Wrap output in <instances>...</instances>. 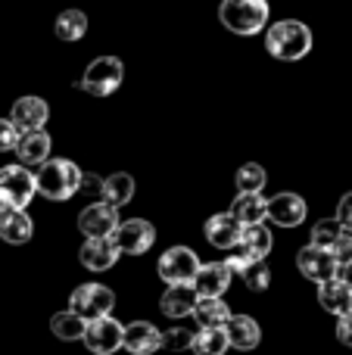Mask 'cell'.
Masks as SVG:
<instances>
[{
	"label": "cell",
	"instance_id": "cell-5",
	"mask_svg": "<svg viewBox=\"0 0 352 355\" xmlns=\"http://www.w3.org/2000/svg\"><path fill=\"white\" fill-rule=\"evenodd\" d=\"M112 306H116V293L103 284H81V287L72 290L69 296V309H72L78 318H85L87 324L100 318H109Z\"/></svg>",
	"mask_w": 352,
	"mask_h": 355
},
{
	"label": "cell",
	"instance_id": "cell-3",
	"mask_svg": "<svg viewBox=\"0 0 352 355\" xmlns=\"http://www.w3.org/2000/svg\"><path fill=\"white\" fill-rule=\"evenodd\" d=\"M218 19L234 35H256L268 25V0H222Z\"/></svg>",
	"mask_w": 352,
	"mask_h": 355
},
{
	"label": "cell",
	"instance_id": "cell-23",
	"mask_svg": "<svg viewBox=\"0 0 352 355\" xmlns=\"http://www.w3.org/2000/svg\"><path fill=\"white\" fill-rule=\"evenodd\" d=\"M193 318H197L200 331H225L234 315H231V309L225 300H200Z\"/></svg>",
	"mask_w": 352,
	"mask_h": 355
},
{
	"label": "cell",
	"instance_id": "cell-9",
	"mask_svg": "<svg viewBox=\"0 0 352 355\" xmlns=\"http://www.w3.org/2000/svg\"><path fill=\"white\" fill-rule=\"evenodd\" d=\"M297 265L299 271H303V277H309L312 284H328L337 277V271H340V262H337V256L331 250H318V246H306V250H299L297 256Z\"/></svg>",
	"mask_w": 352,
	"mask_h": 355
},
{
	"label": "cell",
	"instance_id": "cell-19",
	"mask_svg": "<svg viewBox=\"0 0 352 355\" xmlns=\"http://www.w3.org/2000/svg\"><path fill=\"white\" fill-rule=\"evenodd\" d=\"M50 147H53V141L47 131H35V135L19 137L16 156L22 166H44V162H50Z\"/></svg>",
	"mask_w": 352,
	"mask_h": 355
},
{
	"label": "cell",
	"instance_id": "cell-6",
	"mask_svg": "<svg viewBox=\"0 0 352 355\" xmlns=\"http://www.w3.org/2000/svg\"><path fill=\"white\" fill-rule=\"evenodd\" d=\"M125 78V69H122V60L118 56H100L94 60L91 66L85 69V78H81V87L94 97H109V94L118 91Z\"/></svg>",
	"mask_w": 352,
	"mask_h": 355
},
{
	"label": "cell",
	"instance_id": "cell-18",
	"mask_svg": "<svg viewBox=\"0 0 352 355\" xmlns=\"http://www.w3.org/2000/svg\"><path fill=\"white\" fill-rule=\"evenodd\" d=\"M118 256H122V252H118V246L112 243V240H85V246H81V252H78L81 265H85L87 271H109Z\"/></svg>",
	"mask_w": 352,
	"mask_h": 355
},
{
	"label": "cell",
	"instance_id": "cell-14",
	"mask_svg": "<svg viewBox=\"0 0 352 355\" xmlns=\"http://www.w3.org/2000/svg\"><path fill=\"white\" fill-rule=\"evenodd\" d=\"M309 215V206L299 193H278L274 200H268V221H274L278 227H297L306 221Z\"/></svg>",
	"mask_w": 352,
	"mask_h": 355
},
{
	"label": "cell",
	"instance_id": "cell-8",
	"mask_svg": "<svg viewBox=\"0 0 352 355\" xmlns=\"http://www.w3.org/2000/svg\"><path fill=\"white\" fill-rule=\"evenodd\" d=\"M118 225H122L118 212L109 202H91V206L78 215V231L85 234V240H112Z\"/></svg>",
	"mask_w": 352,
	"mask_h": 355
},
{
	"label": "cell",
	"instance_id": "cell-2",
	"mask_svg": "<svg viewBox=\"0 0 352 355\" xmlns=\"http://www.w3.org/2000/svg\"><path fill=\"white\" fill-rule=\"evenodd\" d=\"M265 47L274 60H303L312 50V28L297 19H284V22H274L272 28L265 31Z\"/></svg>",
	"mask_w": 352,
	"mask_h": 355
},
{
	"label": "cell",
	"instance_id": "cell-32",
	"mask_svg": "<svg viewBox=\"0 0 352 355\" xmlns=\"http://www.w3.org/2000/svg\"><path fill=\"white\" fill-rule=\"evenodd\" d=\"M240 277H243V284H247L253 293H262V290H268V284H272V271H268L265 262H253Z\"/></svg>",
	"mask_w": 352,
	"mask_h": 355
},
{
	"label": "cell",
	"instance_id": "cell-10",
	"mask_svg": "<svg viewBox=\"0 0 352 355\" xmlns=\"http://www.w3.org/2000/svg\"><path fill=\"white\" fill-rule=\"evenodd\" d=\"M85 346L94 355H112L125 346V327L116 318H100L87 324L85 334Z\"/></svg>",
	"mask_w": 352,
	"mask_h": 355
},
{
	"label": "cell",
	"instance_id": "cell-16",
	"mask_svg": "<svg viewBox=\"0 0 352 355\" xmlns=\"http://www.w3.org/2000/svg\"><path fill=\"white\" fill-rule=\"evenodd\" d=\"M125 349L131 355H153L162 349V331L150 321H134L125 327Z\"/></svg>",
	"mask_w": 352,
	"mask_h": 355
},
{
	"label": "cell",
	"instance_id": "cell-35",
	"mask_svg": "<svg viewBox=\"0 0 352 355\" xmlns=\"http://www.w3.org/2000/svg\"><path fill=\"white\" fill-rule=\"evenodd\" d=\"M334 256H337V262L340 265L352 262V231H346V227H343L340 240H337V246H334Z\"/></svg>",
	"mask_w": 352,
	"mask_h": 355
},
{
	"label": "cell",
	"instance_id": "cell-31",
	"mask_svg": "<svg viewBox=\"0 0 352 355\" xmlns=\"http://www.w3.org/2000/svg\"><path fill=\"white\" fill-rule=\"evenodd\" d=\"M340 234H343V225H340L337 218H331V221H318V225L312 227V246L334 252V246H337V240H340Z\"/></svg>",
	"mask_w": 352,
	"mask_h": 355
},
{
	"label": "cell",
	"instance_id": "cell-21",
	"mask_svg": "<svg viewBox=\"0 0 352 355\" xmlns=\"http://www.w3.org/2000/svg\"><path fill=\"white\" fill-rule=\"evenodd\" d=\"M35 225H31L28 212H19V209H3L0 212V237L12 246H22L31 240Z\"/></svg>",
	"mask_w": 352,
	"mask_h": 355
},
{
	"label": "cell",
	"instance_id": "cell-27",
	"mask_svg": "<svg viewBox=\"0 0 352 355\" xmlns=\"http://www.w3.org/2000/svg\"><path fill=\"white\" fill-rule=\"evenodd\" d=\"M56 37L60 41H81L87 31V16L81 10H66L56 16Z\"/></svg>",
	"mask_w": 352,
	"mask_h": 355
},
{
	"label": "cell",
	"instance_id": "cell-17",
	"mask_svg": "<svg viewBox=\"0 0 352 355\" xmlns=\"http://www.w3.org/2000/svg\"><path fill=\"white\" fill-rule=\"evenodd\" d=\"M200 293L193 290V284H178V287H168L159 300V309L166 318H187V315L197 312Z\"/></svg>",
	"mask_w": 352,
	"mask_h": 355
},
{
	"label": "cell",
	"instance_id": "cell-37",
	"mask_svg": "<svg viewBox=\"0 0 352 355\" xmlns=\"http://www.w3.org/2000/svg\"><path fill=\"white\" fill-rule=\"evenodd\" d=\"M337 340L352 349V312H346L343 318H337Z\"/></svg>",
	"mask_w": 352,
	"mask_h": 355
},
{
	"label": "cell",
	"instance_id": "cell-30",
	"mask_svg": "<svg viewBox=\"0 0 352 355\" xmlns=\"http://www.w3.org/2000/svg\"><path fill=\"white\" fill-rule=\"evenodd\" d=\"M228 334L225 331H197L193 334V355H225L228 352Z\"/></svg>",
	"mask_w": 352,
	"mask_h": 355
},
{
	"label": "cell",
	"instance_id": "cell-1",
	"mask_svg": "<svg viewBox=\"0 0 352 355\" xmlns=\"http://www.w3.org/2000/svg\"><path fill=\"white\" fill-rule=\"evenodd\" d=\"M35 178H37V193L47 196V200H53V202L72 200V196L81 190V184H85V175H81V168L75 166L72 159L44 162Z\"/></svg>",
	"mask_w": 352,
	"mask_h": 355
},
{
	"label": "cell",
	"instance_id": "cell-13",
	"mask_svg": "<svg viewBox=\"0 0 352 355\" xmlns=\"http://www.w3.org/2000/svg\"><path fill=\"white\" fill-rule=\"evenodd\" d=\"M206 240H209L215 250L231 252V250H237V246H240L243 225L231 212H218V215H212V218L206 221Z\"/></svg>",
	"mask_w": 352,
	"mask_h": 355
},
{
	"label": "cell",
	"instance_id": "cell-12",
	"mask_svg": "<svg viewBox=\"0 0 352 355\" xmlns=\"http://www.w3.org/2000/svg\"><path fill=\"white\" fill-rule=\"evenodd\" d=\"M50 119V106L44 103L41 97H22L12 103V112H10V122L16 125L19 135H35V131H44Z\"/></svg>",
	"mask_w": 352,
	"mask_h": 355
},
{
	"label": "cell",
	"instance_id": "cell-4",
	"mask_svg": "<svg viewBox=\"0 0 352 355\" xmlns=\"http://www.w3.org/2000/svg\"><path fill=\"white\" fill-rule=\"evenodd\" d=\"M37 193V178L25 166H3L0 168V212L3 209H19L25 212Z\"/></svg>",
	"mask_w": 352,
	"mask_h": 355
},
{
	"label": "cell",
	"instance_id": "cell-25",
	"mask_svg": "<svg viewBox=\"0 0 352 355\" xmlns=\"http://www.w3.org/2000/svg\"><path fill=\"white\" fill-rule=\"evenodd\" d=\"M100 196H103V202H109L112 209L125 206V202H131V196H134V178L125 175V172L109 175L103 181V193Z\"/></svg>",
	"mask_w": 352,
	"mask_h": 355
},
{
	"label": "cell",
	"instance_id": "cell-26",
	"mask_svg": "<svg viewBox=\"0 0 352 355\" xmlns=\"http://www.w3.org/2000/svg\"><path fill=\"white\" fill-rule=\"evenodd\" d=\"M50 331H53V337H60V340H85L87 321L78 318V315L69 309V312H56L53 318H50Z\"/></svg>",
	"mask_w": 352,
	"mask_h": 355
},
{
	"label": "cell",
	"instance_id": "cell-29",
	"mask_svg": "<svg viewBox=\"0 0 352 355\" xmlns=\"http://www.w3.org/2000/svg\"><path fill=\"white\" fill-rule=\"evenodd\" d=\"M265 181H268V178H265V168H262L259 162H247V166H240V168H237V178H234L237 193H240V196L262 193Z\"/></svg>",
	"mask_w": 352,
	"mask_h": 355
},
{
	"label": "cell",
	"instance_id": "cell-22",
	"mask_svg": "<svg viewBox=\"0 0 352 355\" xmlns=\"http://www.w3.org/2000/svg\"><path fill=\"white\" fill-rule=\"evenodd\" d=\"M318 302H322L324 312L343 318L346 312H352V290L340 281V277H334V281H328V284L318 287Z\"/></svg>",
	"mask_w": 352,
	"mask_h": 355
},
{
	"label": "cell",
	"instance_id": "cell-11",
	"mask_svg": "<svg viewBox=\"0 0 352 355\" xmlns=\"http://www.w3.org/2000/svg\"><path fill=\"white\" fill-rule=\"evenodd\" d=\"M153 240H156V231L150 221L131 218V221H122V225H118L112 243H116L118 252H125V256H143V252L153 246Z\"/></svg>",
	"mask_w": 352,
	"mask_h": 355
},
{
	"label": "cell",
	"instance_id": "cell-36",
	"mask_svg": "<svg viewBox=\"0 0 352 355\" xmlns=\"http://www.w3.org/2000/svg\"><path fill=\"white\" fill-rule=\"evenodd\" d=\"M337 221H340L346 231H352V190L349 193H343L340 206H337Z\"/></svg>",
	"mask_w": 352,
	"mask_h": 355
},
{
	"label": "cell",
	"instance_id": "cell-38",
	"mask_svg": "<svg viewBox=\"0 0 352 355\" xmlns=\"http://www.w3.org/2000/svg\"><path fill=\"white\" fill-rule=\"evenodd\" d=\"M337 277H340L343 284L352 290V262H346V265H340V271H337Z\"/></svg>",
	"mask_w": 352,
	"mask_h": 355
},
{
	"label": "cell",
	"instance_id": "cell-7",
	"mask_svg": "<svg viewBox=\"0 0 352 355\" xmlns=\"http://www.w3.org/2000/svg\"><path fill=\"white\" fill-rule=\"evenodd\" d=\"M159 277L168 284V287H178V284H193V277L200 275V259L193 250H187V246H172V250H166L159 256Z\"/></svg>",
	"mask_w": 352,
	"mask_h": 355
},
{
	"label": "cell",
	"instance_id": "cell-33",
	"mask_svg": "<svg viewBox=\"0 0 352 355\" xmlns=\"http://www.w3.org/2000/svg\"><path fill=\"white\" fill-rule=\"evenodd\" d=\"M193 346V334L184 331V327H172V331H162V349H191Z\"/></svg>",
	"mask_w": 352,
	"mask_h": 355
},
{
	"label": "cell",
	"instance_id": "cell-20",
	"mask_svg": "<svg viewBox=\"0 0 352 355\" xmlns=\"http://www.w3.org/2000/svg\"><path fill=\"white\" fill-rule=\"evenodd\" d=\"M225 334H228V343L240 352L256 349L262 340L259 324H256V318H249V315H234V318L228 321V327H225Z\"/></svg>",
	"mask_w": 352,
	"mask_h": 355
},
{
	"label": "cell",
	"instance_id": "cell-24",
	"mask_svg": "<svg viewBox=\"0 0 352 355\" xmlns=\"http://www.w3.org/2000/svg\"><path fill=\"white\" fill-rule=\"evenodd\" d=\"M237 221L243 227H253V225H265L268 218V200L262 193H249V196H237L234 209H231Z\"/></svg>",
	"mask_w": 352,
	"mask_h": 355
},
{
	"label": "cell",
	"instance_id": "cell-28",
	"mask_svg": "<svg viewBox=\"0 0 352 355\" xmlns=\"http://www.w3.org/2000/svg\"><path fill=\"white\" fill-rule=\"evenodd\" d=\"M240 246L249 252L253 259L265 262V256L272 252V231L265 225H253V227H243V240Z\"/></svg>",
	"mask_w": 352,
	"mask_h": 355
},
{
	"label": "cell",
	"instance_id": "cell-15",
	"mask_svg": "<svg viewBox=\"0 0 352 355\" xmlns=\"http://www.w3.org/2000/svg\"><path fill=\"white\" fill-rule=\"evenodd\" d=\"M231 277L234 271L228 262H209L193 277V290L200 293V300H222V293L231 287Z\"/></svg>",
	"mask_w": 352,
	"mask_h": 355
},
{
	"label": "cell",
	"instance_id": "cell-34",
	"mask_svg": "<svg viewBox=\"0 0 352 355\" xmlns=\"http://www.w3.org/2000/svg\"><path fill=\"white\" fill-rule=\"evenodd\" d=\"M19 131H16V125L10 122V119H0V153H6V150H16V144H19Z\"/></svg>",
	"mask_w": 352,
	"mask_h": 355
}]
</instances>
